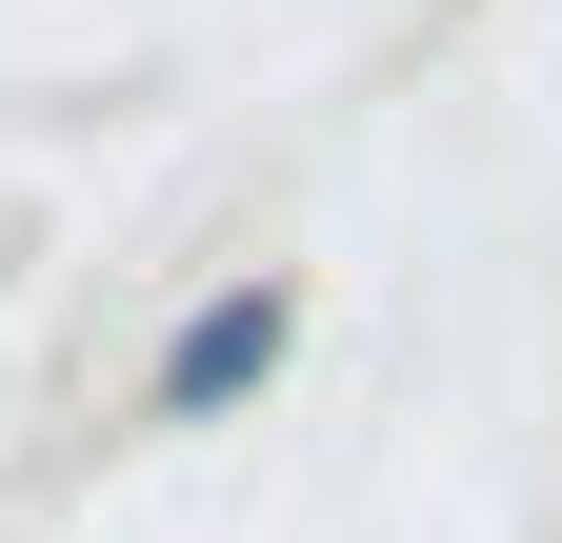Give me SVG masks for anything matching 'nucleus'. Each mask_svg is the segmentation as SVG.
<instances>
[{"mask_svg": "<svg viewBox=\"0 0 562 543\" xmlns=\"http://www.w3.org/2000/svg\"><path fill=\"white\" fill-rule=\"evenodd\" d=\"M281 343H302V302H281V282H222V302L161 343V423H222V402H261V363H281Z\"/></svg>", "mask_w": 562, "mask_h": 543, "instance_id": "1", "label": "nucleus"}]
</instances>
